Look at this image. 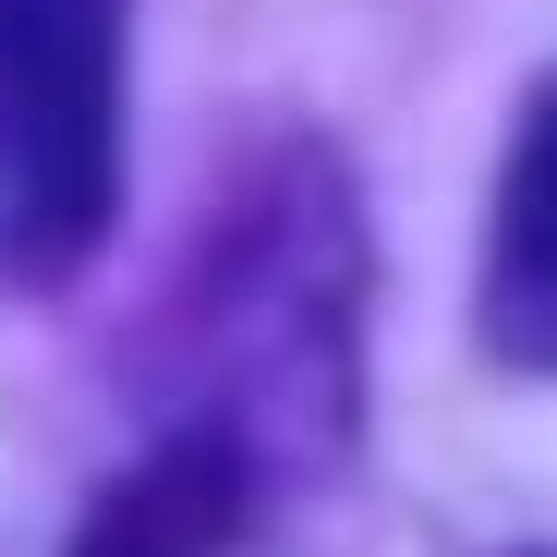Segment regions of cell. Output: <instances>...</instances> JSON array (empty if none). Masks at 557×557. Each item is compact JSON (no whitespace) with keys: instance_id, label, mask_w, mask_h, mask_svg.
Wrapping results in <instances>:
<instances>
[{"instance_id":"1","label":"cell","mask_w":557,"mask_h":557,"mask_svg":"<svg viewBox=\"0 0 557 557\" xmlns=\"http://www.w3.org/2000/svg\"><path fill=\"white\" fill-rule=\"evenodd\" d=\"M122 195V0H0V267L61 278Z\"/></svg>"},{"instance_id":"2","label":"cell","mask_w":557,"mask_h":557,"mask_svg":"<svg viewBox=\"0 0 557 557\" xmlns=\"http://www.w3.org/2000/svg\"><path fill=\"white\" fill-rule=\"evenodd\" d=\"M485 339L533 376H557V85L521 110V146L497 170L485 219Z\"/></svg>"},{"instance_id":"3","label":"cell","mask_w":557,"mask_h":557,"mask_svg":"<svg viewBox=\"0 0 557 557\" xmlns=\"http://www.w3.org/2000/svg\"><path fill=\"white\" fill-rule=\"evenodd\" d=\"M231 545H243V448L231 436H170L73 533V557H231Z\"/></svg>"}]
</instances>
